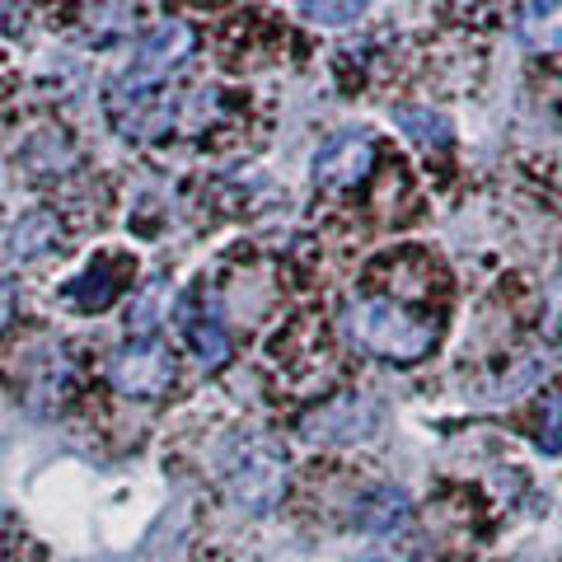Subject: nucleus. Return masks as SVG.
Instances as JSON below:
<instances>
[{
  "label": "nucleus",
  "instance_id": "nucleus-2",
  "mask_svg": "<svg viewBox=\"0 0 562 562\" xmlns=\"http://www.w3.org/2000/svg\"><path fill=\"white\" fill-rule=\"evenodd\" d=\"M221 479L231 487V497L254 516H268L286 497V454L262 436H235L225 446Z\"/></svg>",
  "mask_w": 562,
  "mask_h": 562
},
{
  "label": "nucleus",
  "instance_id": "nucleus-8",
  "mask_svg": "<svg viewBox=\"0 0 562 562\" xmlns=\"http://www.w3.org/2000/svg\"><path fill=\"white\" fill-rule=\"evenodd\" d=\"M361 525L380 539H394L403 525H408V497L398 487H375L371 497L361 502Z\"/></svg>",
  "mask_w": 562,
  "mask_h": 562
},
{
  "label": "nucleus",
  "instance_id": "nucleus-14",
  "mask_svg": "<svg viewBox=\"0 0 562 562\" xmlns=\"http://www.w3.org/2000/svg\"><path fill=\"white\" fill-rule=\"evenodd\" d=\"M543 450H562V394L543 398V431H539Z\"/></svg>",
  "mask_w": 562,
  "mask_h": 562
},
{
  "label": "nucleus",
  "instance_id": "nucleus-3",
  "mask_svg": "<svg viewBox=\"0 0 562 562\" xmlns=\"http://www.w3.org/2000/svg\"><path fill=\"white\" fill-rule=\"evenodd\" d=\"M380 427V403L371 394H338L319 403V408H310L305 422H301V436L314 446H357L366 436H375Z\"/></svg>",
  "mask_w": 562,
  "mask_h": 562
},
{
  "label": "nucleus",
  "instance_id": "nucleus-1",
  "mask_svg": "<svg viewBox=\"0 0 562 562\" xmlns=\"http://www.w3.org/2000/svg\"><path fill=\"white\" fill-rule=\"evenodd\" d=\"M342 328L361 351H371V357H380V361H398V366H413L436 347V324L431 319L408 314L398 301H380V295L347 301Z\"/></svg>",
  "mask_w": 562,
  "mask_h": 562
},
{
  "label": "nucleus",
  "instance_id": "nucleus-4",
  "mask_svg": "<svg viewBox=\"0 0 562 562\" xmlns=\"http://www.w3.org/2000/svg\"><path fill=\"white\" fill-rule=\"evenodd\" d=\"M109 375L117 384V394L127 398H160L173 380V357L155 338H132L113 351Z\"/></svg>",
  "mask_w": 562,
  "mask_h": 562
},
{
  "label": "nucleus",
  "instance_id": "nucleus-15",
  "mask_svg": "<svg viewBox=\"0 0 562 562\" xmlns=\"http://www.w3.org/2000/svg\"><path fill=\"white\" fill-rule=\"evenodd\" d=\"M14 305H20V291H14L10 277H0V328L14 319Z\"/></svg>",
  "mask_w": 562,
  "mask_h": 562
},
{
  "label": "nucleus",
  "instance_id": "nucleus-13",
  "mask_svg": "<svg viewBox=\"0 0 562 562\" xmlns=\"http://www.w3.org/2000/svg\"><path fill=\"white\" fill-rule=\"evenodd\" d=\"M70 301H76L80 310H103L113 301V281H109V268H99V272H85L80 281H70Z\"/></svg>",
  "mask_w": 562,
  "mask_h": 562
},
{
  "label": "nucleus",
  "instance_id": "nucleus-7",
  "mask_svg": "<svg viewBox=\"0 0 562 562\" xmlns=\"http://www.w3.org/2000/svg\"><path fill=\"white\" fill-rule=\"evenodd\" d=\"M183 333H188V342H192V351H198L202 366H221L225 357H231V338H225L216 310L202 314L198 301H188L183 305Z\"/></svg>",
  "mask_w": 562,
  "mask_h": 562
},
{
  "label": "nucleus",
  "instance_id": "nucleus-12",
  "mask_svg": "<svg viewBox=\"0 0 562 562\" xmlns=\"http://www.w3.org/2000/svg\"><path fill=\"white\" fill-rule=\"evenodd\" d=\"M301 10H305V20H314V24L342 29L366 10V0H301Z\"/></svg>",
  "mask_w": 562,
  "mask_h": 562
},
{
  "label": "nucleus",
  "instance_id": "nucleus-10",
  "mask_svg": "<svg viewBox=\"0 0 562 562\" xmlns=\"http://www.w3.org/2000/svg\"><path fill=\"white\" fill-rule=\"evenodd\" d=\"M394 122L417 140V146H427V150L431 146L436 150L450 146V122L441 113H431V109H413V103H403V109H394Z\"/></svg>",
  "mask_w": 562,
  "mask_h": 562
},
{
  "label": "nucleus",
  "instance_id": "nucleus-6",
  "mask_svg": "<svg viewBox=\"0 0 562 562\" xmlns=\"http://www.w3.org/2000/svg\"><path fill=\"white\" fill-rule=\"evenodd\" d=\"M371 165H375L371 136L361 127H351V132H338L319 146V155H314V179L328 183V188H351L371 173Z\"/></svg>",
  "mask_w": 562,
  "mask_h": 562
},
{
  "label": "nucleus",
  "instance_id": "nucleus-11",
  "mask_svg": "<svg viewBox=\"0 0 562 562\" xmlns=\"http://www.w3.org/2000/svg\"><path fill=\"white\" fill-rule=\"evenodd\" d=\"M57 235H61V225L52 216H29V221H20V231H14V254L38 258V254H47L52 244H57Z\"/></svg>",
  "mask_w": 562,
  "mask_h": 562
},
{
  "label": "nucleus",
  "instance_id": "nucleus-5",
  "mask_svg": "<svg viewBox=\"0 0 562 562\" xmlns=\"http://www.w3.org/2000/svg\"><path fill=\"white\" fill-rule=\"evenodd\" d=\"M188 52H192V29L179 24V20H165L146 43H140L132 70L117 85H122V90H150V85L169 80L173 70L188 61Z\"/></svg>",
  "mask_w": 562,
  "mask_h": 562
},
{
  "label": "nucleus",
  "instance_id": "nucleus-9",
  "mask_svg": "<svg viewBox=\"0 0 562 562\" xmlns=\"http://www.w3.org/2000/svg\"><path fill=\"white\" fill-rule=\"evenodd\" d=\"M520 43L539 52L562 43V0H530L520 10Z\"/></svg>",
  "mask_w": 562,
  "mask_h": 562
}]
</instances>
